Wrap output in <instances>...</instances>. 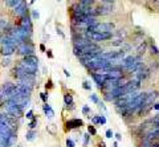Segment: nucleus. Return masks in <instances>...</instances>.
Returning <instances> with one entry per match:
<instances>
[{"label": "nucleus", "mask_w": 159, "mask_h": 147, "mask_svg": "<svg viewBox=\"0 0 159 147\" xmlns=\"http://www.w3.org/2000/svg\"><path fill=\"white\" fill-rule=\"evenodd\" d=\"M135 76H137V78L139 79H145V78H147L149 76H150V69L147 68H145V66H140V68L135 72Z\"/></svg>", "instance_id": "nucleus-10"}, {"label": "nucleus", "mask_w": 159, "mask_h": 147, "mask_svg": "<svg viewBox=\"0 0 159 147\" xmlns=\"http://www.w3.org/2000/svg\"><path fill=\"white\" fill-rule=\"evenodd\" d=\"M158 97V93L157 91H151V93H147L146 94V98H145V101H143V103L140 105V108L137 110V114L140 115L142 113H146L150 108H152L154 106V101H155V98Z\"/></svg>", "instance_id": "nucleus-1"}, {"label": "nucleus", "mask_w": 159, "mask_h": 147, "mask_svg": "<svg viewBox=\"0 0 159 147\" xmlns=\"http://www.w3.org/2000/svg\"><path fill=\"white\" fill-rule=\"evenodd\" d=\"M86 36L91 42H100V41H108L111 39V32L109 33H100V32H89L86 30Z\"/></svg>", "instance_id": "nucleus-3"}, {"label": "nucleus", "mask_w": 159, "mask_h": 147, "mask_svg": "<svg viewBox=\"0 0 159 147\" xmlns=\"http://www.w3.org/2000/svg\"><path fill=\"white\" fill-rule=\"evenodd\" d=\"M82 88L86 89V90H90V89H91V86L89 85V82H88V81H84V84H82Z\"/></svg>", "instance_id": "nucleus-35"}, {"label": "nucleus", "mask_w": 159, "mask_h": 147, "mask_svg": "<svg viewBox=\"0 0 159 147\" xmlns=\"http://www.w3.org/2000/svg\"><path fill=\"white\" fill-rule=\"evenodd\" d=\"M40 97H41V99L44 101L45 103H47V101H48V93H41V94H40Z\"/></svg>", "instance_id": "nucleus-34"}, {"label": "nucleus", "mask_w": 159, "mask_h": 147, "mask_svg": "<svg viewBox=\"0 0 159 147\" xmlns=\"http://www.w3.org/2000/svg\"><path fill=\"white\" fill-rule=\"evenodd\" d=\"M1 65L3 66H10L11 65V60L10 59H4V60L1 61Z\"/></svg>", "instance_id": "nucleus-31"}, {"label": "nucleus", "mask_w": 159, "mask_h": 147, "mask_svg": "<svg viewBox=\"0 0 159 147\" xmlns=\"http://www.w3.org/2000/svg\"><path fill=\"white\" fill-rule=\"evenodd\" d=\"M47 130L49 131L51 134H53V135H56V125H49V126L47 127Z\"/></svg>", "instance_id": "nucleus-23"}, {"label": "nucleus", "mask_w": 159, "mask_h": 147, "mask_svg": "<svg viewBox=\"0 0 159 147\" xmlns=\"http://www.w3.org/2000/svg\"><path fill=\"white\" fill-rule=\"evenodd\" d=\"M98 108H100V109H102V110H105V109H106V108H105V105H103V103H101V102L98 103Z\"/></svg>", "instance_id": "nucleus-43"}, {"label": "nucleus", "mask_w": 159, "mask_h": 147, "mask_svg": "<svg viewBox=\"0 0 159 147\" xmlns=\"http://www.w3.org/2000/svg\"><path fill=\"white\" fill-rule=\"evenodd\" d=\"M98 147H101V145H100V146H98Z\"/></svg>", "instance_id": "nucleus-53"}, {"label": "nucleus", "mask_w": 159, "mask_h": 147, "mask_svg": "<svg viewBox=\"0 0 159 147\" xmlns=\"http://www.w3.org/2000/svg\"><path fill=\"white\" fill-rule=\"evenodd\" d=\"M101 52H102V50H100L98 45H96L94 42H90L89 45H85V47L78 48V49L74 48V54L77 57L86 56V54H91V53H101Z\"/></svg>", "instance_id": "nucleus-2"}, {"label": "nucleus", "mask_w": 159, "mask_h": 147, "mask_svg": "<svg viewBox=\"0 0 159 147\" xmlns=\"http://www.w3.org/2000/svg\"><path fill=\"white\" fill-rule=\"evenodd\" d=\"M37 137V133H36L35 130H29L28 133L25 134V139L29 140V142H32V140H35V138Z\"/></svg>", "instance_id": "nucleus-19"}, {"label": "nucleus", "mask_w": 159, "mask_h": 147, "mask_svg": "<svg viewBox=\"0 0 159 147\" xmlns=\"http://www.w3.org/2000/svg\"><path fill=\"white\" fill-rule=\"evenodd\" d=\"M23 61H24V62H27V64H29V65H32V66H36V68H39V59L36 56H33V54L24 57Z\"/></svg>", "instance_id": "nucleus-13"}, {"label": "nucleus", "mask_w": 159, "mask_h": 147, "mask_svg": "<svg viewBox=\"0 0 159 147\" xmlns=\"http://www.w3.org/2000/svg\"><path fill=\"white\" fill-rule=\"evenodd\" d=\"M76 146V143H74V140L73 139H66V147H74Z\"/></svg>", "instance_id": "nucleus-29"}, {"label": "nucleus", "mask_w": 159, "mask_h": 147, "mask_svg": "<svg viewBox=\"0 0 159 147\" xmlns=\"http://www.w3.org/2000/svg\"><path fill=\"white\" fill-rule=\"evenodd\" d=\"M15 52H16V45H1V49H0V53L5 57L13 54Z\"/></svg>", "instance_id": "nucleus-9"}, {"label": "nucleus", "mask_w": 159, "mask_h": 147, "mask_svg": "<svg viewBox=\"0 0 159 147\" xmlns=\"http://www.w3.org/2000/svg\"><path fill=\"white\" fill-rule=\"evenodd\" d=\"M97 15H108V13H111L113 12V5L111 4H106L103 7H100L96 10Z\"/></svg>", "instance_id": "nucleus-12"}, {"label": "nucleus", "mask_w": 159, "mask_h": 147, "mask_svg": "<svg viewBox=\"0 0 159 147\" xmlns=\"http://www.w3.org/2000/svg\"><path fill=\"white\" fill-rule=\"evenodd\" d=\"M36 125H37V118H35V119H32V121H30V123L28 125V127L30 128V130H33V128L36 127Z\"/></svg>", "instance_id": "nucleus-24"}, {"label": "nucleus", "mask_w": 159, "mask_h": 147, "mask_svg": "<svg viewBox=\"0 0 159 147\" xmlns=\"http://www.w3.org/2000/svg\"><path fill=\"white\" fill-rule=\"evenodd\" d=\"M40 49H41V50H44V52H47V50H45V47H44V44H41V45H40Z\"/></svg>", "instance_id": "nucleus-47"}, {"label": "nucleus", "mask_w": 159, "mask_h": 147, "mask_svg": "<svg viewBox=\"0 0 159 147\" xmlns=\"http://www.w3.org/2000/svg\"><path fill=\"white\" fill-rule=\"evenodd\" d=\"M88 134L91 135V137L97 135V130H96V127H94L93 125H89V126H88Z\"/></svg>", "instance_id": "nucleus-21"}, {"label": "nucleus", "mask_w": 159, "mask_h": 147, "mask_svg": "<svg viewBox=\"0 0 159 147\" xmlns=\"http://www.w3.org/2000/svg\"><path fill=\"white\" fill-rule=\"evenodd\" d=\"M82 113H84V114H88V113H90V109L88 108V106H84V108H82Z\"/></svg>", "instance_id": "nucleus-39"}, {"label": "nucleus", "mask_w": 159, "mask_h": 147, "mask_svg": "<svg viewBox=\"0 0 159 147\" xmlns=\"http://www.w3.org/2000/svg\"><path fill=\"white\" fill-rule=\"evenodd\" d=\"M96 1V0H81V4H84V5H86V7H90L93 3Z\"/></svg>", "instance_id": "nucleus-25"}, {"label": "nucleus", "mask_w": 159, "mask_h": 147, "mask_svg": "<svg viewBox=\"0 0 159 147\" xmlns=\"http://www.w3.org/2000/svg\"><path fill=\"white\" fill-rule=\"evenodd\" d=\"M27 12H28V5H27L25 1H23L21 4H19L16 8H13V13L16 16H20V17H24L27 16Z\"/></svg>", "instance_id": "nucleus-7"}, {"label": "nucleus", "mask_w": 159, "mask_h": 147, "mask_svg": "<svg viewBox=\"0 0 159 147\" xmlns=\"http://www.w3.org/2000/svg\"><path fill=\"white\" fill-rule=\"evenodd\" d=\"M154 1H157V3H159V0H154Z\"/></svg>", "instance_id": "nucleus-51"}, {"label": "nucleus", "mask_w": 159, "mask_h": 147, "mask_svg": "<svg viewBox=\"0 0 159 147\" xmlns=\"http://www.w3.org/2000/svg\"><path fill=\"white\" fill-rule=\"evenodd\" d=\"M115 139H117V140H122V135H121V134H115Z\"/></svg>", "instance_id": "nucleus-40"}, {"label": "nucleus", "mask_w": 159, "mask_h": 147, "mask_svg": "<svg viewBox=\"0 0 159 147\" xmlns=\"http://www.w3.org/2000/svg\"><path fill=\"white\" fill-rule=\"evenodd\" d=\"M91 122H93L94 125L100 123V115H94V117H91Z\"/></svg>", "instance_id": "nucleus-32"}, {"label": "nucleus", "mask_w": 159, "mask_h": 147, "mask_svg": "<svg viewBox=\"0 0 159 147\" xmlns=\"http://www.w3.org/2000/svg\"><path fill=\"white\" fill-rule=\"evenodd\" d=\"M16 50H17V53H19V54L27 57V56L33 54V52H35V47H33L29 41H25V42H23V44H20L19 47L16 48Z\"/></svg>", "instance_id": "nucleus-5"}, {"label": "nucleus", "mask_w": 159, "mask_h": 147, "mask_svg": "<svg viewBox=\"0 0 159 147\" xmlns=\"http://www.w3.org/2000/svg\"><path fill=\"white\" fill-rule=\"evenodd\" d=\"M103 3H106V4H111L113 1H114V0H102Z\"/></svg>", "instance_id": "nucleus-45"}, {"label": "nucleus", "mask_w": 159, "mask_h": 147, "mask_svg": "<svg viewBox=\"0 0 159 147\" xmlns=\"http://www.w3.org/2000/svg\"><path fill=\"white\" fill-rule=\"evenodd\" d=\"M91 77H93L94 82H96L97 86H98L100 89L105 88V84H106V81H108V78H106V76L103 74V73H101V72L100 73H93Z\"/></svg>", "instance_id": "nucleus-6"}, {"label": "nucleus", "mask_w": 159, "mask_h": 147, "mask_svg": "<svg viewBox=\"0 0 159 147\" xmlns=\"http://www.w3.org/2000/svg\"><path fill=\"white\" fill-rule=\"evenodd\" d=\"M64 101H65V105L68 106V108H70V109L74 108V106H73V97L70 96V94H65V96H64Z\"/></svg>", "instance_id": "nucleus-18"}, {"label": "nucleus", "mask_w": 159, "mask_h": 147, "mask_svg": "<svg viewBox=\"0 0 159 147\" xmlns=\"http://www.w3.org/2000/svg\"><path fill=\"white\" fill-rule=\"evenodd\" d=\"M106 138H108V139H111L113 137H114V133H113L111 130H110V128H108V130H106Z\"/></svg>", "instance_id": "nucleus-28"}, {"label": "nucleus", "mask_w": 159, "mask_h": 147, "mask_svg": "<svg viewBox=\"0 0 159 147\" xmlns=\"http://www.w3.org/2000/svg\"><path fill=\"white\" fill-rule=\"evenodd\" d=\"M146 49H147V44H146V42H142V44L138 47V53L139 54H143L146 52Z\"/></svg>", "instance_id": "nucleus-22"}, {"label": "nucleus", "mask_w": 159, "mask_h": 147, "mask_svg": "<svg viewBox=\"0 0 159 147\" xmlns=\"http://www.w3.org/2000/svg\"><path fill=\"white\" fill-rule=\"evenodd\" d=\"M64 73H65V76H66V77H70V73H69L66 69H64Z\"/></svg>", "instance_id": "nucleus-46"}, {"label": "nucleus", "mask_w": 159, "mask_h": 147, "mask_svg": "<svg viewBox=\"0 0 159 147\" xmlns=\"http://www.w3.org/2000/svg\"><path fill=\"white\" fill-rule=\"evenodd\" d=\"M24 0H4V3H5V5H8V7H11V8H16L19 4H21Z\"/></svg>", "instance_id": "nucleus-17"}, {"label": "nucleus", "mask_w": 159, "mask_h": 147, "mask_svg": "<svg viewBox=\"0 0 159 147\" xmlns=\"http://www.w3.org/2000/svg\"><path fill=\"white\" fill-rule=\"evenodd\" d=\"M90 101H91V102H94V103H100V99H98V97H97L96 94H90Z\"/></svg>", "instance_id": "nucleus-27"}, {"label": "nucleus", "mask_w": 159, "mask_h": 147, "mask_svg": "<svg viewBox=\"0 0 159 147\" xmlns=\"http://www.w3.org/2000/svg\"><path fill=\"white\" fill-rule=\"evenodd\" d=\"M25 117H27V119H35L36 118L35 114H33V110H29V111L25 114Z\"/></svg>", "instance_id": "nucleus-26"}, {"label": "nucleus", "mask_w": 159, "mask_h": 147, "mask_svg": "<svg viewBox=\"0 0 159 147\" xmlns=\"http://www.w3.org/2000/svg\"><path fill=\"white\" fill-rule=\"evenodd\" d=\"M5 30H8L10 32V24H8V21L7 20H4V19H0V33H4ZM7 32V33H8Z\"/></svg>", "instance_id": "nucleus-15"}, {"label": "nucleus", "mask_w": 159, "mask_h": 147, "mask_svg": "<svg viewBox=\"0 0 159 147\" xmlns=\"http://www.w3.org/2000/svg\"><path fill=\"white\" fill-rule=\"evenodd\" d=\"M114 147H118V143H117V142H115V143H114Z\"/></svg>", "instance_id": "nucleus-49"}, {"label": "nucleus", "mask_w": 159, "mask_h": 147, "mask_svg": "<svg viewBox=\"0 0 159 147\" xmlns=\"http://www.w3.org/2000/svg\"><path fill=\"white\" fill-rule=\"evenodd\" d=\"M45 86H47V88H52V86H53V85H52V81H51V79L47 82V85H45Z\"/></svg>", "instance_id": "nucleus-42"}, {"label": "nucleus", "mask_w": 159, "mask_h": 147, "mask_svg": "<svg viewBox=\"0 0 159 147\" xmlns=\"http://www.w3.org/2000/svg\"><path fill=\"white\" fill-rule=\"evenodd\" d=\"M16 147H21V146H16Z\"/></svg>", "instance_id": "nucleus-52"}, {"label": "nucleus", "mask_w": 159, "mask_h": 147, "mask_svg": "<svg viewBox=\"0 0 159 147\" xmlns=\"http://www.w3.org/2000/svg\"><path fill=\"white\" fill-rule=\"evenodd\" d=\"M57 33H59V35L61 36V37H64V33H62V30H61V29L57 28Z\"/></svg>", "instance_id": "nucleus-44"}, {"label": "nucleus", "mask_w": 159, "mask_h": 147, "mask_svg": "<svg viewBox=\"0 0 159 147\" xmlns=\"http://www.w3.org/2000/svg\"><path fill=\"white\" fill-rule=\"evenodd\" d=\"M89 139H90V135H89V134H85V135H84V146H88Z\"/></svg>", "instance_id": "nucleus-30"}, {"label": "nucleus", "mask_w": 159, "mask_h": 147, "mask_svg": "<svg viewBox=\"0 0 159 147\" xmlns=\"http://www.w3.org/2000/svg\"><path fill=\"white\" fill-rule=\"evenodd\" d=\"M42 109H44V113H45V115H47L48 118H53V115H54V111H53V109L51 108L48 103H45L44 106H42Z\"/></svg>", "instance_id": "nucleus-16"}, {"label": "nucleus", "mask_w": 159, "mask_h": 147, "mask_svg": "<svg viewBox=\"0 0 159 147\" xmlns=\"http://www.w3.org/2000/svg\"><path fill=\"white\" fill-rule=\"evenodd\" d=\"M1 37H3V35H1V33H0V40H1Z\"/></svg>", "instance_id": "nucleus-50"}, {"label": "nucleus", "mask_w": 159, "mask_h": 147, "mask_svg": "<svg viewBox=\"0 0 159 147\" xmlns=\"http://www.w3.org/2000/svg\"><path fill=\"white\" fill-rule=\"evenodd\" d=\"M151 53H154V54H157V56H158V54H159V50H158V48H157V47H155V45H154V44H151Z\"/></svg>", "instance_id": "nucleus-33"}, {"label": "nucleus", "mask_w": 159, "mask_h": 147, "mask_svg": "<svg viewBox=\"0 0 159 147\" xmlns=\"http://www.w3.org/2000/svg\"><path fill=\"white\" fill-rule=\"evenodd\" d=\"M114 29V24L113 23H97L94 27L86 29L89 32H100V33H109Z\"/></svg>", "instance_id": "nucleus-4"}, {"label": "nucleus", "mask_w": 159, "mask_h": 147, "mask_svg": "<svg viewBox=\"0 0 159 147\" xmlns=\"http://www.w3.org/2000/svg\"><path fill=\"white\" fill-rule=\"evenodd\" d=\"M20 25H21V27H24V28H27V29H29V30H32V20H30V17H29V16H24V17H21V23H20Z\"/></svg>", "instance_id": "nucleus-14"}, {"label": "nucleus", "mask_w": 159, "mask_h": 147, "mask_svg": "<svg viewBox=\"0 0 159 147\" xmlns=\"http://www.w3.org/2000/svg\"><path fill=\"white\" fill-rule=\"evenodd\" d=\"M47 54L49 59H53V54H52V50H47Z\"/></svg>", "instance_id": "nucleus-41"}, {"label": "nucleus", "mask_w": 159, "mask_h": 147, "mask_svg": "<svg viewBox=\"0 0 159 147\" xmlns=\"http://www.w3.org/2000/svg\"><path fill=\"white\" fill-rule=\"evenodd\" d=\"M0 102H4V93H3L1 86H0Z\"/></svg>", "instance_id": "nucleus-37"}, {"label": "nucleus", "mask_w": 159, "mask_h": 147, "mask_svg": "<svg viewBox=\"0 0 159 147\" xmlns=\"http://www.w3.org/2000/svg\"><path fill=\"white\" fill-rule=\"evenodd\" d=\"M16 139H17V135H16V133H15V134H12L11 137H8L7 139H3L0 147H12L15 145V140Z\"/></svg>", "instance_id": "nucleus-11"}, {"label": "nucleus", "mask_w": 159, "mask_h": 147, "mask_svg": "<svg viewBox=\"0 0 159 147\" xmlns=\"http://www.w3.org/2000/svg\"><path fill=\"white\" fill-rule=\"evenodd\" d=\"M32 17H33V19H39V17H40V13H39L37 11H33V12H32Z\"/></svg>", "instance_id": "nucleus-38"}, {"label": "nucleus", "mask_w": 159, "mask_h": 147, "mask_svg": "<svg viewBox=\"0 0 159 147\" xmlns=\"http://www.w3.org/2000/svg\"><path fill=\"white\" fill-rule=\"evenodd\" d=\"M82 126H84V121L80 118H72L66 122V128H69V130L78 128V127H82Z\"/></svg>", "instance_id": "nucleus-8"}, {"label": "nucleus", "mask_w": 159, "mask_h": 147, "mask_svg": "<svg viewBox=\"0 0 159 147\" xmlns=\"http://www.w3.org/2000/svg\"><path fill=\"white\" fill-rule=\"evenodd\" d=\"M36 1V0H30V4H33V3H35Z\"/></svg>", "instance_id": "nucleus-48"}, {"label": "nucleus", "mask_w": 159, "mask_h": 147, "mask_svg": "<svg viewBox=\"0 0 159 147\" xmlns=\"http://www.w3.org/2000/svg\"><path fill=\"white\" fill-rule=\"evenodd\" d=\"M105 123H106L105 115H100V125H105Z\"/></svg>", "instance_id": "nucleus-36"}, {"label": "nucleus", "mask_w": 159, "mask_h": 147, "mask_svg": "<svg viewBox=\"0 0 159 147\" xmlns=\"http://www.w3.org/2000/svg\"><path fill=\"white\" fill-rule=\"evenodd\" d=\"M150 123L152 125V127H154V126H155V127H159V114L155 115L154 118L150 119Z\"/></svg>", "instance_id": "nucleus-20"}]
</instances>
